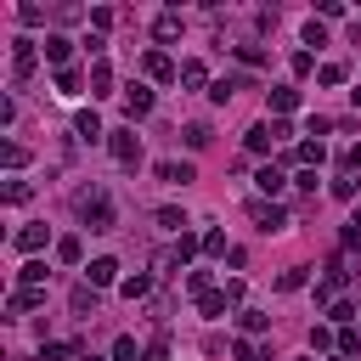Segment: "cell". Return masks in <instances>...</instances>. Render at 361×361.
I'll return each mask as SVG.
<instances>
[{"label": "cell", "instance_id": "3957f363", "mask_svg": "<svg viewBox=\"0 0 361 361\" xmlns=\"http://www.w3.org/2000/svg\"><path fill=\"white\" fill-rule=\"evenodd\" d=\"M107 147H113V158H118V164H141V141H135L130 130H118Z\"/></svg>", "mask_w": 361, "mask_h": 361}, {"label": "cell", "instance_id": "6da1fadb", "mask_svg": "<svg viewBox=\"0 0 361 361\" xmlns=\"http://www.w3.org/2000/svg\"><path fill=\"white\" fill-rule=\"evenodd\" d=\"M79 209H85V226H90V231H113V203H107L102 186L79 192Z\"/></svg>", "mask_w": 361, "mask_h": 361}, {"label": "cell", "instance_id": "e0dca14e", "mask_svg": "<svg viewBox=\"0 0 361 361\" xmlns=\"http://www.w3.org/2000/svg\"><path fill=\"white\" fill-rule=\"evenodd\" d=\"M152 34H158V39H175V34H180V17H175V11H164V17L152 23Z\"/></svg>", "mask_w": 361, "mask_h": 361}, {"label": "cell", "instance_id": "9c48e42d", "mask_svg": "<svg viewBox=\"0 0 361 361\" xmlns=\"http://www.w3.org/2000/svg\"><path fill=\"white\" fill-rule=\"evenodd\" d=\"M17 248H23V254H39V248H45V226H23V231H17Z\"/></svg>", "mask_w": 361, "mask_h": 361}, {"label": "cell", "instance_id": "52a82bcc", "mask_svg": "<svg viewBox=\"0 0 361 361\" xmlns=\"http://www.w3.org/2000/svg\"><path fill=\"white\" fill-rule=\"evenodd\" d=\"M147 73H152V79H180V73H175V62H169L164 51H147Z\"/></svg>", "mask_w": 361, "mask_h": 361}, {"label": "cell", "instance_id": "484cf974", "mask_svg": "<svg viewBox=\"0 0 361 361\" xmlns=\"http://www.w3.org/2000/svg\"><path fill=\"white\" fill-rule=\"evenodd\" d=\"M90 85H96V96H107V85H113V73H107V62H96V68H90Z\"/></svg>", "mask_w": 361, "mask_h": 361}, {"label": "cell", "instance_id": "ab89813d", "mask_svg": "<svg viewBox=\"0 0 361 361\" xmlns=\"http://www.w3.org/2000/svg\"><path fill=\"white\" fill-rule=\"evenodd\" d=\"M350 226H361V209H355V220H350Z\"/></svg>", "mask_w": 361, "mask_h": 361}, {"label": "cell", "instance_id": "2e32d148", "mask_svg": "<svg viewBox=\"0 0 361 361\" xmlns=\"http://www.w3.org/2000/svg\"><path fill=\"white\" fill-rule=\"evenodd\" d=\"M79 254H85L79 237H62V243H56V259H62V265H79Z\"/></svg>", "mask_w": 361, "mask_h": 361}, {"label": "cell", "instance_id": "d6a6232c", "mask_svg": "<svg viewBox=\"0 0 361 361\" xmlns=\"http://www.w3.org/2000/svg\"><path fill=\"white\" fill-rule=\"evenodd\" d=\"M305 45H327V28L322 23H305Z\"/></svg>", "mask_w": 361, "mask_h": 361}, {"label": "cell", "instance_id": "d590c367", "mask_svg": "<svg viewBox=\"0 0 361 361\" xmlns=\"http://www.w3.org/2000/svg\"><path fill=\"white\" fill-rule=\"evenodd\" d=\"M338 164H344V169H361V147H344V152H338Z\"/></svg>", "mask_w": 361, "mask_h": 361}, {"label": "cell", "instance_id": "44dd1931", "mask_svg": "<svg viewBox=\"0 0 361 361\" xmlns=\"http://www.w3.org/2000/svg\"><path fill=\"white\" fill-rule=\"evenodd\" d=\"M276 288H282V293H299V288H305V265H293V271H282V276H276Z\"/></svg>", "mask_w": 361, "mask_h": 361}, {"label": "cell", "instance_id": "1f68e13d", "mask_svg": "<svg viewBox=\"0 0 361 361\" xmlns=\"http://www.w3.org/2000/svg\"><path fill=\"white\" fill-rule=\"evenodd\" d=\"M338 350H344V355H355V350H361V333H355V327H344V333H338Z\"/></svg>", "mask_w": 361, "mask_h": 361}, {"label": "cell", "instance_id": "4dcf8cb0", "mask_svg": "<svg viewBox=\"0 0 361 361\" xmlns=\"http://www.w3.org/2000/svg\"><path fill=\"white\" fill-rule=\"evenodd\" d=\"M56 90H62V96H73V90H79V73H73V68H62V73H56Z\"/></svg>", "mask_w": 361, "mask_h": 361}, {"label": "cell", "instance_id": "e575fe53", "mask_svg": "<svg viewBox=\"0 0 361 361\" xmlns=\"http://www.w3.org/2000/svg\"><path fill=\"white\" fill-rule=\"evenodd\" d=\"M113 361H135V338H118L113 344Z\"/></svg>", "mask_w": 361, "mask_h": 361}, {"label": "cell", "instance_id": "f1b7e54d", "mask_svg": "<svg viewBox=\"0 0 361 361\" xmlns=\"http://www.w3.org/2000/svg\"><path fill=\"white\" fill-rule=\"evenodd\" d=\"M203 316H226V288L220 293H203Z\"/></svg>", "mask_w": 361, "mask_h": 361}, {"label": "cell", "instance_id": "9a60e30c", "mask_svg": "<svg viewBox=\"0 0 361 361\" xmlns=\"http://www.w3.org/2000/svg\"><path fill=\"white\" fill-rule=\"evenodd\" d=\"M254 186H259V192H271V197H276V192H282V186H288V180H282V169H271V164H265V169H259V180H254Z\"/></svg>", "mask_w": 361, "mask_h": 361}, {"label": "cell", "instance_id": "ac0fdd59", "mask_svg": "<svg viewBox=\"0 0 361 361\" xmlns=\"http://www.w3.org/2000/svg\"><path fill=\"white\" fill-rule=\"evenodd\" d=\"M203 79H209V73H203V62H180V85H186V90H197Z\"/></svg>", "mask_w": 361, "mask_h": 361}, {"label": "cell", "instance_id": "7402d4cb", "mask_svg": "<svg viewBox=\"0 0 361 361\" xmlns=\"http://www.w3.org/2000/svg\"><path fill=\"white\" fill-rule=\"evenodd\" d=\"M73 130H79L85 141H96V135H102V118H96V113H79V124H73Z\"/></svg>", "mask_w": 361, "mask_h": 361}, {"label": "cell", "instance_id": "5b68a950", "mask_svg": "<svg viewBox=\"0 0 361 361\" xmlns=\"http://www.w3.org/2000/svg\"><path fill=\"white\" fill-rule=\"evenodd\" d=\"M197 248H203V243H197L192 231H180V237H175V248H169V265H186V259H192Z\"/></svg>", "mask_w": 361, "mask_h": 361}, {"label": "cell", "instance_id": "83f0119b", "mask_svg": "<svg viewBox=\"0 0 361 361\" xmlns=\"http://www.w3.org/2000/svg\"><path fill=\"white\" fill-rule=\"evenodd\" d=\"M73 310L90 316V310H96V293H90V288H73Z\"/></svg>", "mask_w": 361, "mask_h": 361}, {"label": "cell", "instance_id": "5bb4252c", "mask_svg": "<svg viewBox=\"0 0 361 361\" xmlns=\"http://www.w3.org/2000/svg\"><path fill=\"white\" fill-rule=\"evenodd\" d=\"M271 141H276L271 124H254V130H248V152H271Z\"/></svg>", "mask_w": 361, "mask_h": 361}, {"label": "cell", "instance_id": "cb8c5ba5", "mask_svg": "<svg viewBox=\"0 0 361 361\" xmlns=\"http://www.w3.org/2000/svg\"><path fill=\"white\" fill-rule=\"evenodd\" d=\"M293 158H299V164H322V141H299Z\"/></svg>", "mask_w": 361, "mask_h": 361}, {"label": "cell", "instance_id": "74e56055", "mask_svg": "<svg viewBox=\"0 0 361 361\" xmlns=\"http://www.w3.org/2000/svg\"><path fill=\"white\" fill-rule=\"evenodd\" d=\"M147 361H164V338H158V344H152V350H147Z\"/></svg>", "mask_w": 361, "mask_h": 361}, {"label": "cell", "instance_id": "30bf717a", "mask_svg": "<svg viewBox=\"0 0 361 361\" xmlns=\"http://www.w3.org/2000/svg\"><path fill=\"white\" fill-rule=\"evenodd\" d=\"M118 293H124V299H147V293H152V276H141V271H135V276H124V282H118Z\"/></svg>", "mask_w": 361, "mask_h": 361}, {"label": "cell", "instance_id": "4fadbf2b", "mask_svg": "<svg viewBox=\"0 0 361 361\" xmlns=\"http://www.w3.org/2000/svg\"><path fill=\"white\" fill-rule=\"evenodd\" d=\"M34 73V39H17V79Z\"/></svg>", "mask_w": 361, "mask_h": 361}, {"label": "cell", "instance_id": "7c38bea8", "mask_svg": "<svg viewBox=\"0 0 361 361\" xmlns=\"http://www.w3.org/2000/svg\"><path fill=\"white\" fill-rule=\"evenodd\" d=\"M34 305H45V293H39V288H23V293H11V316L34 310Z\"/></svg>", "mask_w": 361, "mask_h": 361}, {"label": "cell", "instance_id": "277c9868", "mask_svg": "<svg viewBox=\"0 0 361 361\" xmlns=\"http://www.w3.org/2000/svg\"><path fill=\"white\" fill-rule=\"evenodd\" d=\"M68 56H73V39H62V34H45V62H56V68H62Z\"/></svg>", "mask_w": 361, "mask_h": 361}, {"label": "cell", "instance_id": "8d00e7d4", "mask_svg": "<svg viewBox=\"0 0 361 361\" xmlns=\"http://www.w3.org/2000/svg\"><path fill=\"white\" fill-rule=\"evenodd\" d=\"M344 248H361V226H344Z\"/></svg>", "mask_w": 361, "mask_h": 361}, {"label": "cell", "instance_id": "7bdbcfd3", "mask_svg": "<svg viewBox=\"0 0 361 361\" xmlns=\"http://www.w3.org/2000/svg\"><path fill=\"white\" fill-rule=\"evenodd\" d=\"M305 361H310V355H305Z\"/></svg>", "mask_w": 361, "mask_h": 361}, {"label": "cell", "instance_id": "836d02e7", "mask_svg": "<svg viewBox=\"0 0 361 361\" xmlns=\"http://www.w3.org/2000/svg\"><path fill=\"white\" fill-rule=\"evenodd\" d=\"M237 322H243V333H259V327H265V316H259V310H243Z\"/></svg>", "mask_w": 361, "mask_h": 361}, {"label": "cell", "instance_id": "d4e9b609", "mask_svg": "<svg viewBox=\"0 0 361 361\" xmlns=\"http://www.w3.org/2000/svg\"><path fill=\"white\" fill-rule=\"evenodd\" d=\"M158 226H164V231H186V214H180V209H158Z\"/></svg>", "mask_w": 361, "mask_h": 361}, {"label": "cell", "instance_id": "ffe728a7", "mask_svg": "<svg viewBox=\"0 0 361 361\" xmlns=\"http://www.w3.org/2000/svg\"><path fill=\"white\" fill-rule=\"evenodd\" d=\"M17 276H23V288H39V282H45V259H28Z\"/></svg>", "mask_w": 361, "mask_h": 361}, {"label": "cell", "instance_id": "f546056e", "mask_svg": "<svg viewBox=\"0 0 361 361\" xmlns=\"http://www.w3.org/2000/svg\"><path fill=\"white\" fill-rule=\"evenodd\" d=\"M316 79H322V85H344V62H327Z\"/></svg>", "mask_w": 361, "mask_h": 361}, {"label": "cell", "instance_id": "b9f144b4", "mask_svg": "<svg viewBox=\"0 0 361 361\" xmlns=\"http://www.w3.org/2000/svg\"><path fill=\"white\" fill-rule=\"evenodd\" d=\"M338 361H344V355H338Z\"/></svg>", "mask_w": 361, "mask_h": 361}, {"label": "cell", "instance_id": "60d3db41", "mask_svg": "<svg viewBox=\"0 0 361 361\" xmlns=\"http://www.w3.org/2000/svg\"><path fill=\"white\" fill-rule=\"evenodd\" d=\"M85 361H96V355H85Z\"/></svg>", "mask_w": 361, "mask_h": 361}, {"label": "cell", "instance_id": "f35d334b", "mask_svg": "<svg viewBox=\"0 0 361 361\" xmlns=\"http://www.w3.org/2000/svg\"><path fill=\"white\" fill-rule=\"evenodd\" d=\"M350 102H355V107H361V90H350Z\"/></svg>", "mask_w": 361, "mask_h": 361}, {"label": "cell", "instance_id": "8fae6325", "mask_svg": "<svg viewBox=\"0 0 361 361\" xmlns=\"http://www.w3.org/2000/svg\"><path fill=\"white\" fill-rule=\"evenodd\" d=\"M271 107H276V113H293V107H299V90H293V85H276V90H271Z\"/></svg>", "mask_w": 361, "mask_h": 361}, {"label": "cell", "instance_id": "d6986e66", "mask_svg": "<svg viewBox=\"0 0 361 361\" xmlns=\"http://www.w3.org/2000/svg\"><path fill=\"white\" fill-rule=\"evenodd\" d=\"M158 175L175 180V186H186V180H192V164H158Z\"/></svg>", "mask_w": 361, "mask_h": 361}, {"label": "cell", "instance_id": "7a4b0ae2", "mask_svg": "<svg viewBox=\"0 0 361 361\" xmlns=\"http://www.w3.org/2000/svg\"><path fill=\"white\" fill-rule=\"evenodd\" d=\"M124 113H130V118H147V113H152V90H147V85H130V90H124Z\"/></svg>", "mask_w": 361, "mask_h": 361}, {"label": "cell", "instance_id": "ba28073f", "mask_svg": "<svg viewBox=\"0 0 361 361\" xmlns=\"http://www.w3.org/2000/svg\"><path fill=\"white\" fill-rule=\"evenodd\" d=\"M254 220H259V231H282V209L276 203H254Z\"/></svg>", "mask_w": 361, "mask_h": 361}, {"label": "cell", "instance_id": "4316f807", "mask_svg": "<svg viewBox=\"0 0 361 361\" xmlns=\"http://www.w3.org/2000/svg\"><path fill=\"white\" fill-rule=\"evenodd\" d=\"M203 254H231L226 248V231H203Z\"/></svg>", "mask_w": 361, "mask_h": 361}, {"label": "cell", "instance_id": "8992f818", "mask_svg": "<svg viewBox=\"0 0 361 361\" xmlns=\"http://www.w3.org/2000/svg\"><path fill=\"white\" fill-rule=\"evenodd\" d=\"M113 276H118V259H107V254H102V259H90V288H107Z\"/></svg>", "mask_w": 361, "mask_h": 361}, {"label": "cell", "instance_id": "603a6c76", "mask_svg": "<svg viewBox=\"0 0 361 361\" xmlns=\"http://www.w3.org/2000/svg\"><path fill=\"white\" fill-rule=\"evenodd\" d=\"M186 147L203 152V147H209V124H186Z\"/></svg>", "mask_w": 361, "mask_h": 361}]
</instances>
